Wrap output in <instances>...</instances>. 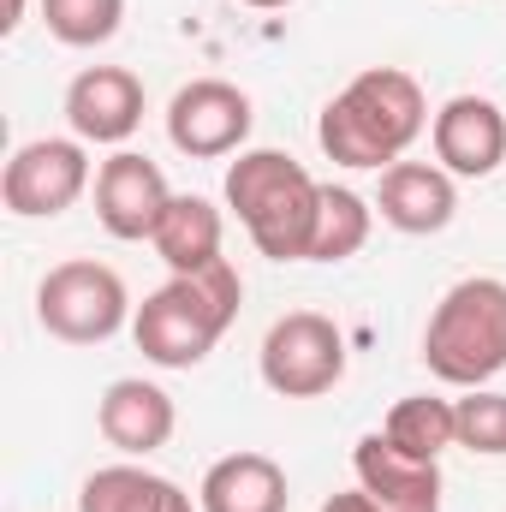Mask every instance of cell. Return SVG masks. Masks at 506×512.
Returning <instances> with one entry per match:
<instances>
[{
  "label": "cell",
  "instance_id": "obj_1",
  "mask_svg": "<svg viewBox=\"0 0 506 512\" xmlns=\"http://www.w3.org/2000/svg\"><path fill=\"white\" fill-rule=\"evenodd\" d=\"M429 126L423 84L399 66H370L358 72L316 120V143L340 167H393Z\"/></svg>",
  "mask_w": 506,
  "mask_h": 512
},
{
  "label": "cell",
  "instance_id": "obj_2",
  "mask_svg": "<svg viewBox=\"0 0 506 512\" xmlns=\"http://www.w3.org/2000/svg\"><path fill=\"white\" fill-rule=\"evenodd\" d=\"M239 304H245V280L221 256L203 274H173L167 286H155L131 316V340L155 370H197L239 322Z\"/></svg>",
  "mask_w": 506,
  "mask_h": 512
},
{
  "label": "cell",
  "instance_id": "obj_3",
  "mask_svg": "<svg viewBox=\"0 0 506 512\" xmlns=\"http://www.w3.org/2000/svg\"><path fill=\"white\" fill-rule=\"evenodd\" d=\"M227 209L245 221L251 245L268 262H310L322 185L286 149H239V161L227 167Z\"/></svg>",
  "mask_w": 506,
  "mask_h": 512
},
{
  "label": "cell",
  "instance_id": "obj_4",
  "mask_svg": "<svg viewBox=\"0 0 506 512\" xmlns=\"http://www.w3.org/2000/svg\"><path fill=\"white\" fill-rule=\"evenodd\" d=\"M423 364L447 387H483L506 370V280L471 274L441 292L423 328Z\"/></svg>",
  "mask_w": 506,
  "mask_h": 512
},
{
  "label": "cell",
  "instance_id": "obj_5",
  "mask_svg": "<svg viewBox=\"0 0 506 512\" xmlns=\"http://www.w3.org/2000/svg\"><path fill=\"white\" fill-rule=\"evenodd\" d=\"M126 316V280L96 256H72V262L48 268L36 286V322L66 346H102L126 328Z\"/></svg>",
  "mask_w": 506,
  "mask_h": 512
},
{
  "label": "cell",
  "instance_id": "obj_6",
  "mask_svg": "<svg viewBox=\"0 0 506 512\" xmlns=\"http://www.w3.org/2000/svg\"><path fill=\"white\" fill-rule=\"evenodd\" d=\"M256 364L280 399H322L346 382V334L322 310H286L262 334Z\"/></svg>",
  "mask_w": 506,
  "mask_h": 512
},
{
  "label": "cell",
  "instance_id": "obj_7",
  "mask_svg": "<svg viewBox=\"0 0 506 512\" xmlns=\"http://www.w3.org/2000/svg\"><path fill=\"white\" fill-rule=\"evenodd\" d=\"M90 191V155L84 137H36L18 143L0 173V203L24 221H54Z\"/></svg>",
  "mask_w": 506,
  "mask_h": 512
},
{
  "label": "cell",
  "instance_id": "obj_8",
  "mask_svg": "<svg viewBox=\"0 0 506 512\" xmlns=\"http://www.w3.org/2000/svg\"><path fill=\"white\" fill-rule=\"evenodd\" d=\"M251 96L227 78H191L173 102H167V143L191 161H221L239 155L251 137Z\"/></svg>",
  "mask_w": 506,
  "mask_h": 512
},
{
  "label": "cell",
  "instance_id": "obj_9",
  "mask_svg": "<svg viewBox=\"0 0 506 512\" xmlns=\"http://www.w3.org/2000/svg\"><path fill=\"white\" fill-rule=\"evenodd\" d=\"M167 203H173L167 173H161L149 155H137V149H114V155L96 167V221H102L108 239H126V245L155 239Z\"/></svg>",
  "mask_w": 506,
  "mask_h": 512
},
{
  "label": "cell",
  "instance_id": "obj_10",
  "mask_svg": "<svg viewBox=\"0 0 506 512\" xmlns=\"http://www.w3.org/2000/svg\"><path fill=\"white\" fill-rule=\"evenodd\" d=\"M429 143L435 161L453 179H489L506 161V114L489 96H453L441 102V114L429 120Z\"/></svg>",
  "mask_w": 506,
  "mask_h": 512
},
{
  "label": "cell",
  "instance_id": "obj_11",
  "mask_svg": "<svg viewBox=\"0 0 506 512\" xmlns=\"http://www.w3.org/2000/svg\"><path fill=\"white\" fill-rule=\"evenodd\" d=\"M66 126L84 143H126L143 126V78L126 66H84L66 84Z\"/></svg>",
  "mask_w": 506,
  "mask_h": 512
},
{
  "label": "cell",
  "instance_id": "obj_12",
  "mask_svg": "<svg viewBox=\"0 0 506 512\" xmlns=\"http://www.w3.org/2000/svg\"><path fill=\"white\" fill-rule=\"evenodd\" d=\"M376 209L393 233L429 239L459 215V185L441 161H393V167H381Z\"/></svg>",
  "mask_w": 506,
  "mask_h": 512
},
{
  "label": "cell",
  "instance_id": "obj_13",
  "mask_svg": "<svg viewBox=\"0 0 506 512\" xmlns=\"http://www.w3.org/2000/svg\"><path fill=\"white\" fill-rule=\"evenodd\" d=\"M173 423H179L173 393L155 387V382H143V376H120V382H108L102 405H96V429H102V441H108L114 453H126V459H149V453H161V447L173 441Z\"/></svg>",
  "mask_w": 506,
  "mask_h": 512
},
{
  "label": "cell",
  "instance_id": "obj_14",
  "mask_svg": "<svg viewBox=\"0 0 506 512\" xmlns=\"http://www.w3.org/2000/svg\"><path fill=\"white\" fill-rule=\"evenodd\" d=\"M352 471L381 512H441V459H411L381 429L352 447Z\"/></svg>",
  "mask_w": 506,
  "mask_h": 512
},
{
  "label": "cell",
  "instance_id": "obj_15",
  "mask_svg": "<svg viewBox=\"0 0 506 512\" xmlns=\"http://www.w3.org/2000/svg\"><path fill=\"white\" fill-rule=\"evenodd\" d=\"M292 489H286V471L268 459V453H227L203 471V489H197V507L203 512H286Z\"/></svg>",
  "mask_w": 506,
  "mask_h": 512
},
{
  "label": "cell",
  "instance_id": "obj_16",
  "mask_svg": "<svg viewBox=\"0 0 506 512\" xmlns=\"http://www.w3.org/2000/svg\"><path fill=\"white\" fill-rule=\"evenodd\" d=\"M78 512H203L173 477H155L143 465H102L84 477Z\"/></svg>",
  "mask_w": 506,
  "mask_h": 512
},
{
  "label": "cell",
  "instance_id": "obj_17",
  "mask_svg": "<svg viewBox=\"0 0 506 512\" xmlns=\"http://www.w3.org/2000/svg\"><path fill=\"white\" fill-rule=\"evenodd\" d=\"M149 245L173 274H203L209 262H221V209L209 197H191V191L179 197L173 191V203H167V215H161Z\"/></svg>",
  "mask_w": 506,
  "mask_h": 512
},
{
  "label": "cell",
  "instance_id": "obj_18",
  "mask_svg": "<svg viewBox=\"0 0 506 512\" xmlns=\"http://www.w3.org/2000/svg\"><path fill=\"white\" fill-rule=\"evenodd\" d=\"M381 435H387L399 453H411V459H441L447 447H459V411H453V399H441V393H405V399L387 411Z\"/></svg>",
  "mask_w": 506,
  "mask_h": 512
},
{
  "label": "cell",
  "instance_id": "obj_19",
  "mask_svg": "<svg viewBox=\"0 0 506 512\" xmlns=\"http://www.w3.org/2000/svg\"><path fill=\"white\" fill-rule=\"evenodd\" d=\"M376 227V203H364L352 185H322V221H316V245L310 262H346L370 245Z\"/></svg>",
  "mask_w": 506,
  "mask_h": 512
},
{
  "label": "cell",
  "instance_id": "obj_20",
  "mask_svg": "<svg viewBox=\"0 0 506 512\" xmlns=\"http://www.w3.org/2000/svg\"><path fill=\"white\" fill-rule=\"evenodd\" d=\"M42 24L66 48H102L126 24V0H42Z\"/></svg>",
  "mask_w": 506,
  "mask_h": 512
},
{
  "label": "cell",
  "instance_id": "obj_21",
  "mask_svg": "<svg viewBox=\"0 0 506 512\" xmlns=\"http://www.w3.org/2000/svg\"><path fill=\"white\" fill-rule=\"evenodd\" d=\"M453 411H459V447H465V453L506 459V393L471 387L465 399H453Z\"/></svg>",
  "mask_w": 506,
  "mask_h": 512
},
{
  "label": "cell",
  "instance_id": "obj_22",
  "mask_svg": "<svg viewBox=\"0 0 506 512\" xmlns=\"http://www.w3.org/2000/svg\"><path fill=\"white\" fill-rule=\"evenodd\" d=\"M322 512H381V501L364 489V483H358V489H346V495H328V501H322Z\"/></svg>",
  "mask_w": 506,
  "mask_h": 512
},
{
  "label": "cell",
  "instance_id": "obj_23",
  "mask_svg": "<svg viewBox=\"0 0 506 512\" xmlns=\"http://www.w3.org/2000/svg\"><path fill=\"white\" fill-rule=\"evenodd\" d=\"M18 24H24V0H6V12H0V30H6V36H12V30H18Z\"/></svg>",
  "mask_w": 506,
  "mask_h": 512
},
{
  "label": "cell",
  "instance_id": "obj_24",
  "mask_svg": "<svg viewBox=\"0 0 506 512\" xmlns=\"http://www.w3.org/2000/svg\"><path fill=\"white\" fill-rule=\"evenodd\" d=\"M245 6H262V12H274V6H292V0H245Z\"/></svg>",
  "mask_w": 506,
  "mask_h": 512
}]
</instances>
